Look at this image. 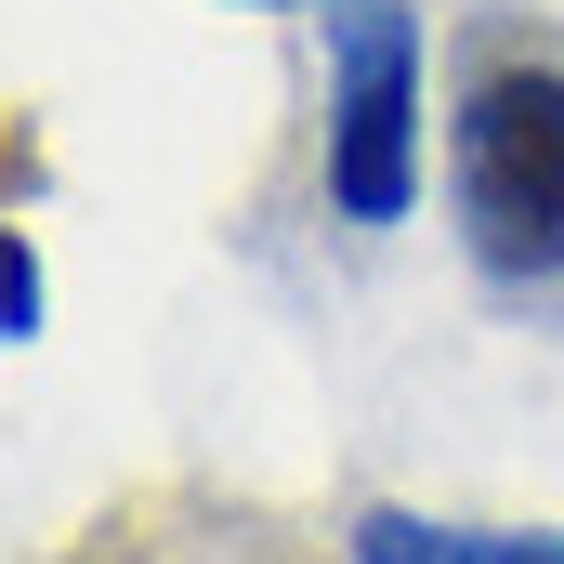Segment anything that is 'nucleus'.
Instances as JSON below:
<instances>
[{"mask_svg":"<svg viewBox=\"0 0 564 564\" xmlns=\"http://www.w3.org/2000/svg\"><path fill=\"white\" fill-rule=\"evenodd\" d=\"M341 552H355V564H564V539H539V525H421V512H355Z\"/></svg>","mask_w":564,"mask_h":564,"instance_id":"nucleus-3","label":"nucleus"},{"mask_svg":"<svg viewBox=\"0 0 564 564\" xmlns=\"http://www.w3.org/2000/svg\"><path fill=\"white\" fill-rule=\"evenodd\" d=\"M26 328H40V250L0 224V341H26Z\"/></svg>","mask_w":564,"mask_h":564,"instance_id":"nucleus-4","label":"nucleus"},{"mask_svg":"<svg viewBox=\"0 0 564 564\" xmlns=\"http://www.w3.org/2000/svg\"><path fill=\"white\" fill-rule=\"evenodd\" d=\"M328 197H341V224H408V197H421V13H394V0L341 13Z\"/></svg>","mask_w":564,"mask_h":564,"instance_id":"nucleus-2","label":"nucleus"},{"mask_svg":"<svg viewBox=\"0 0 564 564\" xmlns=\"http://www.w3.org/2000/svg\"><path fill=\"white\" fill-rule=\"evenodd\" d=\"M66 564H158V552H144V512H132V525L106 512V525H93V539H79V552H66Z\"/></svg>","mask_w":564,"mask_h":564,"instance_id":"nucleus-5","label":"nucleus"},{"mask_svg":"<svg viewBox=\"0 0 564 564\" xmlns=\"http://www.w3.org/2000/svg\"><path fill=\"white\" fill-rule=\"evenodd\" d=\"M446 184H459V237L499 289L564 276V66L499 53L473 66L459 119H446Z\"/></svg>","mask_w":564,"mask_h":564,"instance_id":"nucleus-1","label":"nucleus"}]
</instances>
